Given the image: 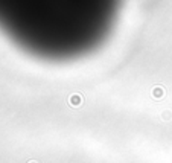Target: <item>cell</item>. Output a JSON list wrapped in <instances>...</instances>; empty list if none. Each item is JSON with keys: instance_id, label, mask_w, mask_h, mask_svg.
<instances>
[{"instance_id": "cell-1", "label": "cell", "mask_w": 172, "mask_h": 163, "mask_svg": "<svg viewBox=\"0 0 172 163\" xmlns=\"http://www.w3.org/2000/svg\"><path fill=\"white\" fill-rule=\"evenodd\" d=\"M31 163H34V162H31Z\"/></svg>"}]
</instances>
